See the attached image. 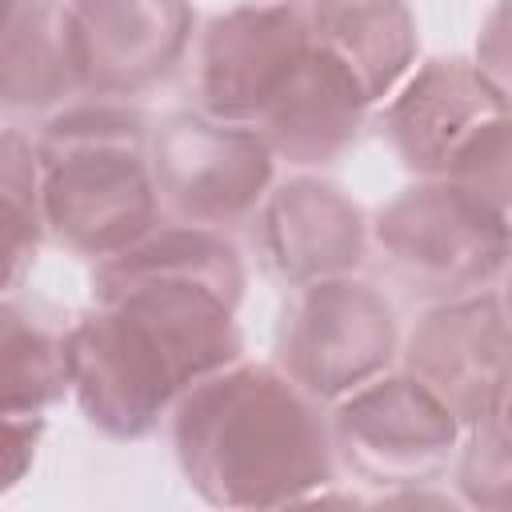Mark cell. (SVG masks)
Returning a JSON list of instances; mask_svg holds the SVG:
<instances>
[{"label": "cell", "mask_w": 512, "mask_h": 512, "mask_svg": "<svg viewBox=\"0 0 512 512\" xmlns=\"http://www.w3.org/2000/svg\"><path fill=\"white\" fill-rule=\"evenodd\" d=\"M96 308L68 332L72 392L112 440L148 436L204 376L240 360L232 296L176 276H92Z\"/></svg>", "instance_id": "obj_1"}, {"label": "cell", "mask_w": 512, "mask_h": 512, "mask_svg": "<svg viewBox=\"0 0 512 512\" xmlns=\"http://www.w3.org/2000/svg\"><path fill=\"white\" fill-rule=\"evenodd\" d=\"M280 364H228L192 384L172 412L188 484L224 508H276L336 476L332 416Z\"/></svg>", "instance_id": "obj_2"}, {"label": "cell", "mask_w": 512, "mask_h": 512, "mask_svg": "<svg viewBox=\"0 0 512 512\" xmlns=\"http://www.w3.org/2000/svg\"><path fill=\"white\" fill-rule=\"evenodd\" d=\"M40 156L48 232L84 256H116L160 228L152 136L136 108L96 100L44 120Z\"/></svg>", "instance_id": "obj_3"}, {"label": "cell", "mask_w": 512, "mask_h": 512, "mask_svg": "<svg viewBox=\"0 0 512 512\" xmlns=\"http://www.w3.org/2000/svg\"><path fill=\"white\" fill-rule=\"evenodd\" d=\"M372 240L400 284L440 300L484 292L512 260V224L448 176H428L384 204Z\"/></svg>", "instance_id": "obj_4"}, {"label": "cell", "mask_w": 512, "mask_h": 512, "mask_svg": "<svg viewBox=\"0 0 512 512\" xmlns=\"http://www.w3.org/2000/svg\"><path fill=\"white\" fill-rule=\"evenodd\" d=\"M396 344L392 304L372 284L332 276L296 292L276 332V360L316 400H344L392 368Z\"/></svg>", "instance_id": "obj_5"}, {"label": "cell", "mask_w": 512, "mask_h": 512, "mask_svg": "<svg viewBox=\"0 0 512 512\" xmlns=\"http://www.w3.org/2000/svg\"><path fill=\"white\" fill-rule=\"evenodd\" d=\"M152 176L160 204L196 228L244 224L272 192L276 156L256 128L224 124L208 112H176L152 136Z\"/></svg>", "instance_id": "obj_6"}, {"label": "cell", "mask_w": 512, "mask_h": 512, "mask_svg": "<svg viewBox=\"0 0 512 512\" xmlns=\"http://www.w3.org/2000/svg\"><path fill=\"white\" fill-rule=\"evenodd\" d=\"M460 428L456 412L408 368L376 376L332 408L336 456L384 488L436 480L456 452Z\"/></svg>", "instance_id": "obj_7"}, {"label": "cell", "mask_w": 512, "mask_h": 512, "mask_svg": "<svg viewBox=\"0 0 512 512\" xmlns=\"http://www.w3.org/2000/svg\"><path fill=\"white\" fill-rule=\"evenodd\" d=\"M312 48V0H240L200 40V108L224 124L252 128L296 80Z\"/></svg>", "instance_id": "obj_8"}, {"label": "cell", "mask_w": 512, "mask_h": 512, "mask_svg": "<svg viewBox=\"0 0 512 512\" xmlns=\"http://www.w3.org/2000/svg\"><path fill=\"white\" fill-rule=\"evenodd\" d=\"M404 368L416 372L464 428L496 416L512 388V312L504 296L472 292L436 304L412 328Z\"/></svg>", "instance_id": "obj_9"}, {"label": "cell", "mask_w": 512, "mask_h": 512, "mask_svg": "<svg viewBox=\"0 0 512 512\" xmlns=\"http://www.w3.org/2000/svg\"><path fill=\"white\" fill-rule=\"evenodd\" d=\"M68 16L80 92L104 100L168 76L192 36L188 0H76Z\"/></svg>", "instance_id": "obj_10"}, {"label": "cell", "mask_w": 512, "mask_h": 512, "mask_svg": "<svg viewBox=\"0 0 512 512\" xmlns=\"http://www.w3.org/2000/svg\"><path fill=\"white\" fill-rule=\"evenodd\" d=\"M260 256L292 288L348 276L368 248V220L352 196L316 176H296L268 192L256 220Z\"/></svg>", "instance_id": "obj_11"}, {"label": "cell", "mask_w": 512, "mask_h": 512, "mask_svg": "<svg viewBox=\"0 0 512 512\" xmlns=\"http://www.w3.org/2000/svg\"><path fill=\"white\" fill-rule=\"evenodd\" d=\"M508 112L472 60H428L388 100L380 128L404 168L448 176L456 152L492 116Z\"/></svg>", "instance_id": "obj_12"}, {"label": "cell", "mask_w": 512, "mask_h": 512, "mask_svg": "<svg viewBox=\"0 0 512 512\" xmlns=\"http://www.w3.org/2000/svg\"><path fill=\"white\" fill-rule=\"evenodd\" d=\"M312 36L368 108L396 92L420 48L408 0H312Z\"/></svg>", "instance_id": "obj_13"}, {"label": "cell", "mask_w": 512, "mask_h": 512, "mask_svg": "<svg viewBox=\"0 0 512 512\" xmlns=\"http://www.w3.org/2000/svg\"><path fill=\"white\" fill-rule=\"evenodd\" d=\"M364 112L368 104L352 88V80L320 48H312L308 64L296 72V80L272 100V108L252 128L260 132V140L272 148L276 160L324 164L352 144Z\"/></svg>", "instance_id": "obj_14"}, {"label": "cell", "mask_w": 512, "mask_h": 512, "mask_svg": "<svg viewBox=\"0 0 512 512\" xmlns=\"http://www.w3.org/2000/svg\"><path fill=\"white\" fill-rule=\"evenodd\" d=\"M4 108L36 112L80 92L72 16L60 0H4Z\"/></svg>", "instance_id": "obj_15"}, {"label": "cell", "mask_w": 512, "mask_h": 512, "mask_svg": "<svg viewBox=\"0 0 512 512\" xmlns=\"http://www.w3.org/2000/svg\"><path fill=\"white\" fill-rule=\"evenodd\" d=\"M0 388L4 416H44L72 388L64 332L24 312L16 296L0 308Z\"/></svg>", "instance_id": "obj_16"}, {"label": "cell", "mask_w": 512, "mask_h": 512, "mask_svg": "<svg viewBox=\"0 0 512 512\" xmlns=\"http://www.w3.org/2000/svg\"><path fill=\"white\" fill-rule=\"evenodd\" d=\"M0 224H4V292L20 288V276L32 268L40 252V236L48 232L44 220V188H40V156L36 144L8 128L0 144Z\"/></svg>", "instance_id": "obj_17"}, {"label": "cell", "mask_w": 512, "mask_h": 512, "mask_svg": "<svg viewBox=\"0 0 512 512\" xmlns=\"http://www.w3.org/2000/svg\"><path fill=\"white\" fill-rule=\"evenodd\" d=\"M448 180L512 224V112L492 116L468 136L448 168Z\"/></svg>", "instance_id": "obj_18"}, {"label": "cell", "mask_w": 512, "mask_h": 512, "mask_svg": "<svg viewBox=\"0 0 512 512\" xmlns=\"http://www.w3.org/2000/svg\"><path fill=\"white\" fill-rule=\"evenodd\" d=\"M460 492L468 504L480 508H508L512 496V428L496 412L468 428V444L456 468Z\"/></svg>", "instance_id": "obj_19"}, {"label": "cell", "mask_w": 512, "mask_h": 512, "mask_svg": "<svg viewBox=\"0 0 512 512\" xmlns=\"http://www.w3.org/2000/svg\"><path fill=\"white\" fill-rule=\"evenodd\" d=\"M480 76L492 84L500 104L512 112V0H500L476 36V60Z\"/></svg>", "instance_id": "obj_20"}, {"label": "cell", "mask_w": 512, "mask_h": 512, "mask_svg": "<svg viewBox=\"0 0 512 512\" xmlns=\"http://www.w3.org/2000/svg\"><path fill=\"white\" fill-rule=\"evenodd\" d=\"M40 432H44V416H4V488H12L28 472Z\"/></svg>", "instance_id": "obj_21"}, {"label": "cell", "mask_w": 512, "mask_h": 512, "mask_svg": "<svg viewBox=\"0 0 512 512\" xmlns=\"http://www.w3.org/2000/svg\"><path fill=\"white\" fill-rule=\"evenodd\" d=\"M504 304H508V312H512V260H508V268H504Z\"/></svg>", "instance_id": "obj_22"}, {"label": "cell", "mask_w": 512, "mask_h": 512, "mask_svg": "<svg viewBox=\"0 0 512 512\" xmlns=\"http://www.w3.org/2000/svg\"><path fill=\"white\" fill-rule=\"evenodd\" d=\"M500 416H504L508 428H512V388H508V396H504V404H500Z\"/></svg>", "instance_id": "obj_23"}, {"label": "cell", "mask_w": 512, "mask_h": 512, "mask_svg": "<svg viewBox=\"0 0 512 512\" xmlns=\"http://www.w3.org/2000/svg\"><path fill=\"white\" fill-rule=\"evenodd\" d=\"M508 508H512V496H508Z\"/></svg>", "instance_id": "obj_24"}]
</instances>
